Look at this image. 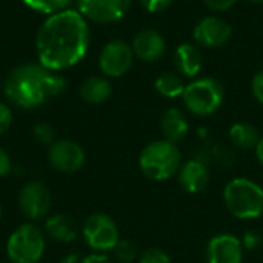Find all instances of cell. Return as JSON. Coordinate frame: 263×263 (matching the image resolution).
<instances>
[{"label":"cell","instance_id":"6da1fadb","mask_svg":"<svg viewBox=\"0 0 263 263\" xmlns=\"http://www.w3.org/2000/svg\"><path fill=\"white\" fill-rule=\"evenodd\" d=\"M89 45V28L85 17L74 9L49 15L40 26L35 46L43 66L60 71L79 63Z\"/></svg>","mask_w":263,"mask_h":263},{"label":"cell","instance_id":"7a4b0ae2","mask_svg":"<svg viewBox=\"0 0 263 263\" xmlns=\"http://www.w3.org/2000/svg\"><path fill=\"white\" fill-rule=\"evenodd\" d=\"M65 89V79L42 63H25L12 69L5 82L6 97L20 108H35Z\"/></svg>","mask_w":263,"mask_h":263},{"label":"cell","instance_id":"3957f363","mask_svg":"<svg viewBox=\"0 0 263 263\" xmlns=\"http://www.w3.org/2000/svg\"><path fill=\"white\" fill-rule=\"evenodd\" d=\"M139 166L151 180H168L174 177L182 166L180 149L177 148V143H173L166 139L154 140L142 149Z\"/></svg>","mask_w":263,"mask_h":263},{"label":"cell","instance_id":"277c9868","mask_svg":"<svg viewBox=\"0 0 263 263\" xmlns=\"http://www.w3.org/2000/svg\"><path fill=\"white\" fill-rule=\"evenodd\" d=\"M223 202L234 217L257 219L263 214V188L247 177L233 179L223 190Z\"/></svg>","mask_w":263,"mask_h":263},{"label":"cell","instance_id":"5b68a950","mask_svg":"<svg viewBox=\"0 0 263 263\" xmlns=\"http://www.w3.org/2000/svg\"><path fill=\"white\" fill-rule=\"evenodd\" d=\"M185 108L199 117H208L219 111L225 100L223 85L213 77H202L193 80L185 86L182 94Z\"/></svg>","mask_w":263,"mask_h":263},{"label":"cell","instance_id":"8992f818","mask_svg":"<svg viewBox=\"0 0 263 263\" xmlns=\"http://www.w3.org/2000/svg\"><path fill=\"white\" fill-rule=\"evenodd\" d=\"M6 251L12 263H39L45 251L43 233L31 223L22 225L9 236Z\"/></svg>","mask_w":263,"mask_h":263},{"label":"cell","instance_id":"52a82bcc","mask_svg":"<svg viewBox=\"0 0 263 263\" xmlns=\"http://www.w3.org/2000/svg\"><path fill=\"white\" fill-rule=\"evenodd\" d=\"M83 236L88 245L96 251L114 250V247L120 240L116 222L103 213L91 214L86 219L83 227Z\"/></svg>","mask_w":263,"mask_h":263},{"label":"cell","instance_id":"ba28073f","mask_svg":"<svg viewBox=\"0 0 263 263\" xmlns=\"http://www.w3.org/2000/svg\"><path fill=\"white\" fill-rule=\"evenodd\" d=\"M133 62V48L125 40H112L106 43L99 57L100 69L108 77H122L129 71Z\"/></svg>","mask_w":263,"mask_h":263},{"label":"cell","instance_id":"9c48e42d","mask_svg":"<svg viewBox=\"0 0 263 263\" xmlns=\"http://www.w3.org/2000/svg\"><path fill=\"white\" fill-rule=\"evenodd\" d=\"M233 35L231 25L217 17V15H208L197 22V25L193 29V37L199 46L203 48H220L230 42Z\"/></svg>","mask_w":263,"mask_h":263},{"label":"cell","instance_id":"30bf717a","mask_svg":"<svg viewBox=\"0 0 263 263\" xmlns=\"http://www.w3.org/2000/svg\"><path fill=\"white\" fill-rule=\"evenodd\" d=\"M133 0H76L79 12L97 23L120 20L129 9Z\"/></svg>","mask_w":263,"mask_h":263},{"label":"cell","instance_id":"8fae6325","mask_svg":"<svg viewBox=\"0 0 263 263\" xmlns=\"http://www.w3.org/2000/svg\"><path fill=\"white\" fill-rule=\"evenodd\" d=\"M18 205L28 219L39 220L46 216L51 206L49 190L42 182H29L18 194Z\"/></svg>","mask_w":263,"mask_h":263},{"label":"cell","instance_id":"7c38bea8","mask_svg":"<svg viewBox=\"0 0 263 263\" xmlns=\"http://www.w3.org/2000/svg\"><path fill=\"white\" fill-rule=\"evenodd\" d=\"M49 163L60 173H76L85 165V151L71 140H57L51 145L48 154Z\"/></svg>","mask_w":263,"mask_h":263},{"label":"cell","instance_id":"4fadbf2b","mask_svg":"<svg viewBox=\"0 0 263 263\" xmlns=\"http://www.w3.org/2000/svg\"><path fill=\"white\" fill-rule=\"evenodd\" d=\"M206 263H242L243 245L233 234L214 236L206 247Z\"/></svg>","mask_w":263,"mask_h":263},{"label":"cell","instance_id":"5bb4252c","mask_svg":"<svg viewBox=\"0 0 263 263\" xmlns=\"http://www.w3.org/2000/svg\"><path fill=\"white\" fill-rule=\"evenodd\" d=\"M134 57L140 59L142 62L153 63L163 57L166 51V42L163 35L156 29H143L136 34L131 43Z\"/></svg>","mask_w":263,"mask_h":263},{"label":"cell","instance_id":"9a60e30c","mask_svg":"<svg viewBox=\"0 0 263 263\" xmlns=\"http://www.w3.org/2000/svg\"><path fill=\"white\" fill-rule=\"evenodd\" d=\"M177 180L183 191L190 194H197L205 191L210 185V171L206 165H203L200 160L193 159L182 163L177 173Z\"/></svg>","mask_w":263,"mask_h":263},{"label":"cell","instance_id":"2e32d148","mask_svg":"<svg viewBox=\"0 0 263 263\" xmlns=\"http://www.w3.org/2000/svg\"><path fill=\"white\" fill-rule=\"evenodd\" d=\"M174 66L183 77H196L203 66V54L199 45L182 43L174 52Z\"/></svg>","mask_w":263,"mask_h":263},{"label":"cell","instance_id":"e0dca14e","mask_svg":"<svg viewBox=\"0 0 263 263\" xmlns=\"http://www.w3.org/2000/svg\"><path fill=\"white\" fill-rule=\"evenodd\" d=\"M160 129L166 140L173 143H179L186 137L190 131V123L186 116L180 109L170 108L163 112L160 119Z\"/></svg>","mask_w":263,"mask_h":263},{"label":"cell","instance_id":"ac0fdd59","mask_svg":"<svg viewBox=\"0 0 263 263\" xmlns=\"http://www.w3.org/2000/svg\"><path fill=\"white\" fill-rule=\"evenodd\" d=\"M45 231L52 240L62 243H69L77 237L76 222L65 214H55L49 217L45 223Z\"/></svg>","mask_w":263,"mask_h":263},{"label":"cell","instance_id":"d6986e66","mask_svg":"<svg viewBox=\"0 0 263 263\" xmlns=\"http://www.w3.org/2000/svg\"><path fill=\"white\" fill-rule=\"evenodd\" d=\"M112 86L105 77H89L80 85V97L92 105L106 102L111 97Z\"/></svg>","mask_w":263,"mask_h":263},{"label":"cell","instance_id":"ffe728a7","mask_svg":"<svg viewBox=\"0 0 263 263\" xmlns=\"http://www.w3.org/2000/svg\"><path fill=\"white\" fill-rule=\"evenodd\" d=\"M230 140L231 143L239 148V149H256L259 140H260V133L259 129L251 125V123H247V122H239V123H234L231 128H230Z\"/></svg>","mask_w":263,"mask_h":263},{"label":"cell","instance_id":"44dd1931","mask_svg":"<svg viewBox=\"0 0 263 263\" xmlns=\"http://www.w3.org/2000/svg\"><path fill=\"white\" fill-rule=\"evenodd\" d=\"M154 86L160 96L168 97V99H176L183 94L186 85L183 83V79L180 77L179 72L165 71L159 74V77L154 82Z\"/></svg>","mask_w":263,"mask_h":263},{"label":"cell","instance_id":"7402d4cb","mask_svg":"<svg viewBox=\"0 0 263 263\" xmlns=\"http://www.w3.org/2000/svg\"><path fill=\"white\" fill-rule=\"evenodd\" d=\"M23 2L31 9L49 15L69 9V5L72 3V0H23Z\"/></svg>","mask_w":263,"mask_h":263},{"label":"cell","instance_id":"603a6c76","mask_svg":"<svg viewBox=\"0 0 263 263\" xmlns=\"http://www.w3.org/2000/svg\"><path fill=\"white\" fill-rule=\"evenodd\" d=\"M112 251L116 259L122 263H131L137 257V248L128 240H119Z\"/></svg>","mask_w":263,"mask_h":263},{"label":"cell","instance_id":"cb8c5ba5","mask_svg":"<svg viewBox=\"0 0 263 263\" xmlns=\"http://www.w3.org/2000/svg\"><path fill=\"white\" fill-rule=\"evenodd\" d=\"M32 133L35 136V139L40 143H43V145H52L54 140H55V131L48 123H39V125H35Z\"/></svg>","mask_w":263,"mask_h":263},{"label":"cell","instance_id":"d4e9b609","mask_svg":"<svg viewBox=\"0 0 263 263\" xmlns=\"http://www.w3.org/2000/svg\"><path fill=\"white\" fill-rule=\"evenodd\" d=\"M139 263H171V260H170V256L163 250L149 248L143 251V254L139 259Z\"/></svg>","mask_w":263,"mask_h":263},{"label":"cell","instance_id":"484cf974","mask_svg":"<svg viewBox=\"0 0 263 263\" xmlns=\"http://www.w3.org/2000/svg\"><path fill=\"white\" fill-rule=\"evenodd\" d=\"M173 2L174 0H140L142 6L148 12H162V11L168 9Z\"/></svg>","mask_w":263,"mask_h":263},{"label":"cell","instance_id":"4316f807","mask_svg":"<svg viewBox=\"0 0 263 263\" xmlns=\"http://www.w3.org/2000/svg\"><path fill=\"white\" fill-rule=\"evenodd\" d=\"M251 91H253V96L256 97V100L263 105V68L259 69L253 80H251Z\"/></svg>","mask_w":263,"mask_h":263},{"label":"cell","instance_id":"83f0119b","mask_svg":"<svg viewBox=\"0 0 263 263\" xmlns=\"http://www.w3.org/2000/svg\"><path fill=\"white\" fill-rule=\"evenodd\" d=\"M11 122H12L11 109L5 103H0V134L8 131V128L11 126Z\"/></svg>","mask_w":263,"mask_h":263},{"label":"cell","instance_id":"f1b7e54d","mask_svg":"<svg viewBox=\"0 0 263 263\" xmlns=\"http://www.w3.org/2000/svg\"><path fill=\"white\" fill-rule=\"evenodd\" d=\"M211 11H227L233 8L239 0H203Z\"/></svg>","mask_w":263,"mask_h":263},{"label":"cell","instance_id":"f546056e","mask_svg":"<svg viewBox=\"0 0 263 263\" xmlns=\"http://www.w3.org/2000/svg\"><path fill=\"white\" fill-rule=\"evenodd\" d=\"M260 243H262V239H260L259 234H256V233H247L245 237H243V243H242V245H245L247 248L254 250V248H257Z\"/></svg>","mask_w":263,"mask_h":263},{"label":"cell","instance_id":"4dcf8cb0","mask_svg":"<svg viewBox=\"0 0 263 263\" xmlns=\"http://www.w3.org/2000/svg\"><path fill=\"white\" fill-rule=\"evenodd\" d=\"M9 171H11V160L5 153V149L0 148V177H5Z\"/></svg>","mask_w":263,"mask_h":263},{"label":"cell","instance_id":"1f68e13d","mask_svg":"<svg viewBox=\"0 0 263 263\" xmlns=\"http://www.w3.org/2000/svg\"><path fill=\"white\" fill-rule=\"evenodd\" d=\"M80 263H111V262H109L108 256H105V254H91V256L85 257V259H83Z\"/></svg>","mask_w":263,"mask_h":263},{"label":"cell","instance_id":"d6a6232c","mask_svg":"<svg viewBox=\"0 0 263 263\" xmlns=\"http://www.w3.org/2000/svg\"><path fill=\"white\" fill-rule=\"evenodd\" d=\"M256 156H257V160L260 162V165L263 166V136L260 137L257 146H256Z\"/></svg>","mask_w":263,"mask_h":263},{"label":"cell","instance_id":"836d02e7","mask_svg":"<svg viewBox=\"0 0 263 263\" xmlns=\"http://www.w3.org/2000/svg\"><path fill=\"white\" fill-rule=\"evenodd\" d=\"M250 2H253V3H263V0H250Z\"/></svg>","mask_w":263,"mask_h":263},{"label":"cell","instance_id":"e575fe53","mask_svg":"<svg viewBox=\"0 0 263 263\" xmlns=\"http://www.w3.org/2000/svg\"><path fill=\"white\" fill-rule=\"evenodd\" d=\"M0 217H2V205H0Z\"/></svg>","mask_w":263,"mask_h":263}]
</instances>
